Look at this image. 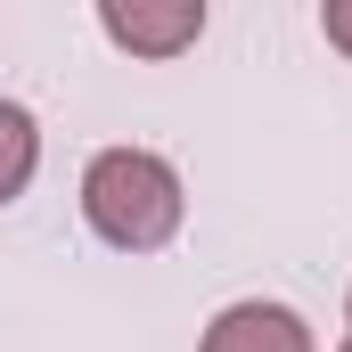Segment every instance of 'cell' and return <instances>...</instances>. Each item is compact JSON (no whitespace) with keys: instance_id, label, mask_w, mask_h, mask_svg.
<instances>
[{"instance_id":"obj_5","label":"cell","mask_w":352,"mask_h":352,"mask_svg":"<svg viewBox=\"0 0 352 352\" xmlns=\"http://www.w3.org/2000/svg\"><path fill=\"white\" fill-rule=\"evenodd\" d=\"M320 33H328V41H336V50L352 58V0H336V8H320Z\"/></svg>"},{"instance_id":"obj_6","label":"cell","mask_w":352,"mask_h":352,"mask_svg":"<svg viewBox=\"0 0 352 352\" xmlns=\"http://www.w3.org/2000/svg\"><path fill=\"white\" fill-rule=\"evenodd\" d=\"M336 352H352V336H344V344H336Z\"/></svg>"},{"instance_id":"obj_1","label":"cell","mask_w":352,"mask_h":352,"mask_svg":"<svg viewBox=\"0 0 352 352\" xmlns=\"http://www.w3.org/2000/svg\"><path fill=\"white\" fill-rule=\"evenodd\" d=\"M180 173L156 148H98L82 173V221L115 246V254H156L180 238Z\"/></svg>"},{"instance_id":"obj_2","label":"cell","mask_w":352,"mask_h":352,"mask_svg":"<svg viewBox=\"0 0 352 352\" xmlns=\"http://www.w3.org/2000/svg\"><path fill=\"white\" fill-rule=\"evenodd\" d=\"M98 33L115 50H131V58H180L205 33V0H131V8L107 0L98 8Z\"/></svg>"},{"instance_id":"obj_4","label":"cell","mask_w":352,"mask_h":352,"mask_svg":"<svg viewBox=\"0 0 352 352\" xmlns=\"http://www.w3.org/2000/svg\"><path fill=\"white\" fill-rule=\"evenodd\" d=\"M33 164H41V123L16 98H0V205H16L33 188Z\"/></svg>"},{"instance_id":"obj_3","label":"cell","mask_w":352,"mask_h":352,"mask_svg":"<svg viewBox=\"0 0 352 352\" xmlns=\"http://www.w3.org/2000/svg\"><path fill=\"white\" fill-rule=\"evenodd\" d=\"M197 352H320V344H311V320H303V311L246 295V303L213 311V328H205Z\"/></svg>"}]
</instances>
